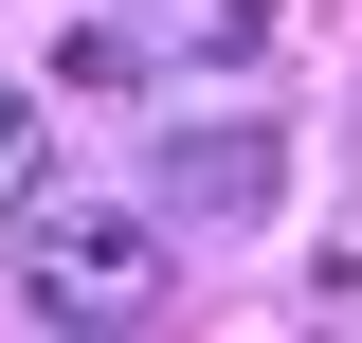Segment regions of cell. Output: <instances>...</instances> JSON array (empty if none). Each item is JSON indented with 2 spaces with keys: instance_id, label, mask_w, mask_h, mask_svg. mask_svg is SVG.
<instances>
[{
  "instance_id": "obj_1",
  "label": "cell",
  "mask_w": 362,
  "mask_h": 343,
  "mask_svg": "<svg viewBox=\"0 0 362 343\" xmlns=\"http://www.w3.org/2000/svg\"><path fill=\"white\" fill-rule=\"evenodd\" d=\"M18 271H37V307L73 343H109V325L163 307V235H145L127 199H37V217H18Z\"/></svg>"
},
{
  "instance_id": "obj_2",
  "label": "cell",
  "mask_w": 362,
  "mask_h": 343,
  "mask_svg": "<svg viewBox=\"0 0 362 343\" xmlns=\"http://www.w3.org/2000/svg\"><path fill=\"white\" fill-rule=\"evenodd\" d=\"M272 181H290L272 127H181V145H163V199H181V217H272Z\"/></svg>"
},
{
  "instance_id": "obj_3",
  "label": "cell",
  "mask_w": 362,
  "mask_h": 343,
  "mask_svg": "<svg viewBox=\"0 0 362 343\" xmlns=\"http://www.w3.org/2000/svg\"><path fill=\"white\" fill-rule=\"evenodd\" d=\"M0 199H37V109L0 90Z\"/></svg>"
}]
</instances>
